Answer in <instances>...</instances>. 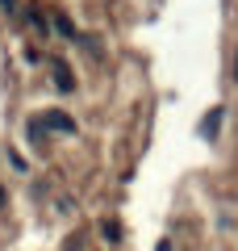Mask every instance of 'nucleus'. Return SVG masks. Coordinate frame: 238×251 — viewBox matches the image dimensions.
<instances>
[{
	"mask_svg": "<svg viewBox=\"0 0 238 251\" xmlns=\"http://www.w3.org/2000/svg\"><path fill=\"white\" fill-rule=\"evenodd\" d=\"M46 130H63V134H75V122H71L67 113H59V109H54V113H46Z\"/></svg>",
	"mask_w": 238,
	"mask_h": 251,
	"instance_id": "obj_1",
	"label": "nucleus"
},
{
	"mask_svg": "<svg viewBox=\"0 0 238 251\" xmlns=\"http://www.w3.org/2000/svg\"><path fill=\"white\" fill-rule=\"evenodd\" d=\"M54 84H59V92H71V88H75V80H71V72H67V63H54Z\"/></svg>",
	"mask_w": 238,
	"mask_h": 251,
	"instance_id": "obj_2",
	"label": "nucleus"
},
{
	"mask_svg": "<svg viewBox=\"0 0 238 251\" xmlns=\"http://www.w3.org/2000/svg\"><path fill=\"white\" fill-rule=\"evenodd\" d=\"M217 126H221V109H213V113L201 122V134H205V138H213V134H217Z\"/></svg>",
	"mask_w": 238,
	"mask_h": 251,
	"instance_id": "obj_3",
	"label": "nucleus"
},
{
	"mask_svg": "<svg viewBox=\"0 0 238 251\" xmlns=\"http://www.w3.org/2000/svg\"><path fill=\"white\" fill-rule=\"evenodd\" d=\"M100 234H105V243H121V222H105Z\"/></svg>",
	"mask_w": 238,
	"mask_h": 251,
	"instance_id": "obj_4",
	"label": "nucleus"
},
{
	"mask_svg": "<svg viewBox=\"0 0 238 251\" xmlns=\"http://www.w3.org/2000/svg\"><path fill=\"white\" fill-rule=\"evenodd\" d=\"M54 29H59V34H63V38H75V25H71V21H67V17H54Z\"/></svg>",
	"mask_w": 238,
	"mask_h": 251,
	"instance_id": "obj_5",
	"label": "nucleus"
},
{
	"mask_svg": "<svg viewBox=\"0 0 238 251\" xmlns=\"http://www.w3.org/2000/svg\"><path fill=\"white\" fill-rule=\"evenodd\" d=\"M0 9H9V13H13V9H17V0H0Z\"/></svg>",
	"mask_w": 238,
	"mask_h": 251,
	"instance_id": "obj_6",
	"label": "nucleus"
},
{
	"mask_svg": "<svg viewBox=\"0 0 238 251\" xmlns=\"http://www.w3.org/2000/svg\"><path fill=\"white\" fill-rule=\"evenodd\" d=\"M155 251H171V243H167V239H163V243H159V247H155Z\"/></svg>",
	"mask_w": 238,
	"mask_h": 251,
	"instance_id": "obj_7",
	"label": "nucleus"
},
{
	"mask_svg": "<svg viewBox=\"0 0 238 251\" xmlns=\"http://www.w3.org/2000/svg\"><path fill=\"white\" fill-rule=\"evenodd\" d=\"M234 80H238V59H234Z\"/></svg>",
	"mask_w": 238,
	"mask_h": 251,
	"instance_id": "obj_8",
	"label": "nucleus"
},
{
	"mask_svg": "<svg viewBox=\"0 0 238 251\" xmlns=\"http://www.w3.org/2000/svg\"><path fill=\"white\" fill-rule=\"evenodd\" d=\"M67 251H75V247H67Z\"/></svg>",
	"mask_w": 238,
	"mask_h": 251,
	"instance_id": "obj_9",
	"label": "nucleus"
}]
</instances>
